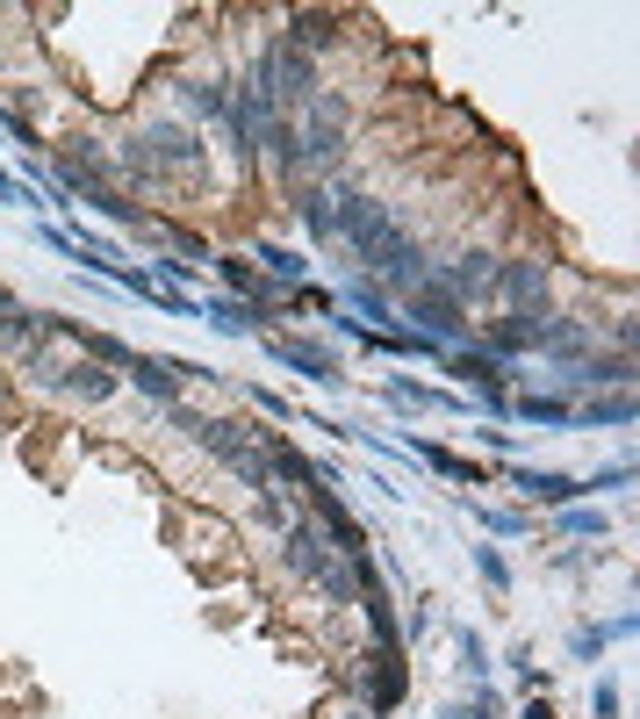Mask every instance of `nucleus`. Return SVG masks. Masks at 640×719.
Wrapping results in <instances>:
<instances>
[{
	"label": "nucleus",
	"instance_id": "b1692460",
	"mask_svg": "<svg viewBox=\"0 0 640 719\" xmlns=\"http://www.w3.org/2000/svg\"><path fill=\"white\" fill-rule=\"evenodd\" d=\"M626 482H633V461H619V468H597V475L583 482V497H590V490H626Z\"/></svg>",
	"mask_w": 640,
	"mask_h": 719
},
{
	"label": "nucleus",
	"instance_id": "423d86ee",
	"mask_svg": "<svg viewBox=\"0 0 640 719\" xmlns=\"http://www.w3.org/2000/svg\"><path fill=\"white\" fill-rule=\"evenodd\" d=\"M281 554H288V576H303V582H317L331 562H339V547L324 540V526H317V518H303V526L281 532Z\"/></svg>",
	"mask_w": 640,
	"mask_h": 719
},
{
	"label": "nucleus",
	"instance_id": "f3484780",
	"mask_svg": "<svg viewBox=\"0 0 640 719\" xmlns=\"http://www.w3.org/2000/svg\"><path fill=\"white\" fill-rule=\"evenodd\" d=\"M511 417H533V425H576V403H569V396H519Z\"/></svg>",
	"mask_w": 640,
	"mask_h": 719
},
{
	"label": "nucleus",
	"instance_id": "6e6552de",
	"mask_svg": "<svg viewBox=\"0 0 640 719\" xmlns=\"http://www.w3.org/2000/svg\"><path fill=\"white\" fill-rule=\"evenodd\" d=\"M266 353H274L281 367H295V375L324 381V389H331V381H346V375H339V353H324L317 339H266Z\"/></svg>",
	"mask_w": 640,
	"mask_h": 719
},
{
	"label": "nucleus",
	"instance_id": "2eb2a0df",
	"mask_svg": "<svg viewBox=\"0 0 640 719\" xmlns=\"http://www.w3.org/2000/svg\"><path fill=\"white\" fill-rule=\"evenodd\" d=\"M180 102H188L194 116L224 122V116H230V86H224V80H180Z\"/></svg>",
	"mask_w": 640,
	"mask_h": 719
},
{
	"label": "nucleus",
	"instance_id": "20e7f679",
	"mask_svg": "<svg viewBox=\"0 0 640 719\" xmlns=\"http://www.w3.org/2000/svg\"><path fill=\"white\" fill-rule=\"evenodd\" d=\"M266 80H274V108H303L317 94V58L295 51V44H266Z\"/></svg>",
	"mask_w": 640,
	"mask_h": 719
},
{
	"label": "nucleus",
	"instance_id": "bb28decb",
	"mask_svg": "<svg viewBox=\"0 0 640 719\" xmlns=\"http://www.w3.org/2000/svg\"><path fill=\"white\" fill-rule=\"evenodd\" d=\"M475 719H503V705H497V691L483 684V698H475Z\"/></svg>",
	"mask_w": 640,
	"mask_h": 719
},
{
	"label": "nucleus",
	"instance_id": "4be33fe9",
	"mask_svg": "<svg viewBox=\"0 0 640 719\" xmlns=\"http://www.w3.org/2000/svg\"><path fill=\"white\" fill-rule=\"evenodd\" d=\"M475 568H483L489 590H511V568H503V554H497V547H475Z\"/></svg>",
	"mask_w": 640,
	"mask_h": 719
},
{
	"label": "nucleus",
	"instance_id": "39448f33",
	"mask_svg": "<svg viewBox=\"0 0 640 719\" xmlns=\"http://www.w3.org/2000/svg\"><path fill=\"white\" fill-rule=\"evenodd\" d=\"M547 288H554V267H547V259H497V295L511 309H540V303H547Z\"/></svg>",
	"mask_w": 640,
	"mask_h": 719
},
{
	"label": "nucleus",
	"instance_id": "dca6fc26",
	"mask_svg": "<svg viewBox=\"0 0 640 719\" xmlns=\"http://www.w3.org/2000/svg\"><path fill=\"white\" fill-rule=\"evenodd\" d=\"M202 317H209L216 331H252V325H260V309L238 303V295H202Z\"/></svg>",
	"mask_w": 640,
	"mask_h": 719
},
{
	"label": "nucleus",
	"instance_id": "a878e982",
	"mask_svg": "<svg viewBox=\"0 0 640 719\" xmlns=\"http://www.w3.org/2000/svg\"><path fill=\"white\" fill-rule=\"evenodd\" d=\"M0 202H36V195H29V188H22L15 173H0Z\"/></svg>",
	"mask_w": 640,
	"mask_h": 719
},
{
	"label": "nucleus",
	"instance_id": "5701e85b",
	"mask_svg": "<svg viewBox=\"0 0 640 719\" xmlns=\"http://www.w3.org/2000/svg\"><path fill=\"white\" fill-rule=\"evenodd\" d=\"M475 518H483V526L497 532V540H511V532H525V518H519V511H489V504H475Z\"/></svg>",
	"mask_w": 640,
	"mask_h": 719
},
{
	"label": "nucleus",
	"instance_id": "f03ea898",
	"mask_svg": "<svg viewBox=\"0 0 640 719\" xmlns=\"http://www.w3.org/2000/svg\"><path fill=\"white\" fill-rule=\"evenodd\" d=\"M403 317L417 325V339H432V345H475V331H467V309L453 303L439 281H425V288L403 295Z\"/></svg>",
	"mask_w": 640,
	"mask_h": 719
},
{
	"label": "nucleus",
	"instance_id": "cd10ccee",
	"mask_svg": "<svg viewBox=\"0 0 640 719\" xmlns=\"http://www.w3.org/2000/svg\"><path fill=\"white\" fill-rule=\"evenodd\" d=\"M346 719H367V712H346Z\"/></svg>",
	"mask_w": 640,
	"mask_h": 719
},
{
	"label": "nucleus",
	"instance_id": "ddd939ff",
	"mask_svg": "<svg viewBox=\"0 0 640 719\" xmlns=\"http://www.w3.org/2000/svg\"><path fill=\"white\" fill-rule=\"evenodd\" d=\"M411 453L425 468H439V475H453V482H489L483 461H461V453H447V446H432V439H411Z\"/></svg>",
	"mask_w": 640,
	"mask_h": 719
},
{
	"label": "nucleus",
	"instance_id": "f257e3e1",
	"mask_svg": "<svg viewBox=\"0 0 640 719\" xmlns=\"http://www.w3.org/2000/svg\"><path fill=\"white\" fill-rule=\"evenodd\" d=\"M346 94H310L303 102V122H295V152H303V166H331V158L346 152Z\"/></svg>",
	"mask_w": 640,
	"mask_h": 719
},
{
	"label": "nucleus",
	"instance_id": "412c9836",
	"mask_svg": "<svg viewBox=\"0 0 640 719\" xmlns=\"http://www.w3.org/2000/svg\"><path fill=\"white\" fill-rule=\"evenodd\" d=\"M331 30H339V22H331V15H295L288 44H295V51H324V44H331Z\"/></svg>",
	"mask_w": 640,
	"mask_h": 719
},
{
	"label": "nucleus",
	"instance_id": "9d476101",
	"mask_svg": "<svg viewBox=\"0 0 640 719\" xmlns=\"http://www.w3.org/2000/svg\"><path fill=\"white\" fill-rule=\"evenodd\" d=\"M503 475L519 482L533 504H576V497H583V482H576V475H554V468H519V461H511Z\"/></svg>",
	"mask_w": 640,
	"mask_h": 719
},
{
	"label": "nucleus",
	"instance_id": "1a4fd4ad",
	"mask_svg": "<svg viewBox=\"0 0 640 719\" xmlns=\"http://www.w3.org/2000/svg\"><path fill=\"white\" fill-rule=\"evenodd\" d=\"M122 375H130V389H144V396H152V403H166V411H174V403H180V367H174V360L130 353V367H122Z\"/></svg>",
	"mask_w": 640,
	"mask_h": 719
},
{
	"label": "nucleus",
	"instance_id": "393cba45",
	"mask_svg": "<svg viewBox=\"0 0 640 719\" xmlns=\"http://www.w3.org/2000/svg\"><path fill=\"white\" fill-rule=\"evenodd\" d=\"M561 532H605V511H569V518H561Z\"/></svg>",
	"mask_w": 640,
	"mask_h": 719
},
{
	"label": "nucleus",
	"instance_id": "0eeeda50",
	"mask_svg": "<svg viewBox=\"0 0 640 719\" xmlns=\"http://www.w3.org/2000/svg\"><path fill=\"white\" fill-rule=\"evenodd\" d=\"M439 288H447L453 303H489V295H497V259H489V252H461L453 267H439Z\"/></svg>",
	"mask_w": 640,
	"mask_h": 719
},
{
	"label": "nucleus",
	"instance_id": "9b49d317",
	"mask_svg": "<svg viewBox=\"0 0 640 719\" xmlns=\"http://www.w3.org/2000/svg\"><path fill=\"white\" fill-rule=\"evenodd\" d=\"M295 216H303V231H310L317 245L339 238V209H331V188H295Z\"/></svg>",
	"mask_w": 640,
	"mask_h": 719
},
{
	"label": "nucleus",
	"instance_id": "4468645a",
	"mask_svg": "<svg viewBox=\"0 0 640 719\" xmlns=\"http://www.w3.org/2000/svg\"><path fill=\"white\" fill-rule=\"evenodd\" d=\"M576 425H633V389H612V396L576 403Z\"/></svg>",
	"mask_w": 640,
	"mask_h": 719
},
{
	"label": "nucleus",
	"instance_id": "6ab92c4d",
	"mask_svg": "<svg viewBox=\"0 0 640 719\" xmlns=\"http://www.w3.org/2000/svg\"><path fill=\"white\" fill-rule=\"evenodd\" d=\"M389 403H403V411H453V396L425 389V381H389Z\"/></svg>",
	"mask_w": 640,
	"mask_h": 719
},
{
	"label": "nucleus",
	"instance_id": "f8f14e48",
	"mask_svg": "<svg viewBox=\"0 0 640 719\" xmlns=\"http://www.w3.org/2000/svg\"><path fill=\"white\" fill-rule=\"evenodd\" d=\"M540 353L583 360V353H590V325H576V317H540Z\"/></svg>",
	"mask_w": 640,
	"mask_h": 719
},
{
	"label": "nucleus",
	"instance_id": "a211bd4d",
	"mask_svg": "<svg viewBox=\"0 0 640 719\" xmlns=\"http://www.w3.org/2000/svg\"><path fill=\"white\" fill-rule=\"evenodd\" d=\"M346 303H353V309H367L375 325H396V295H389V288H375V281H360V274L346 281Z\"/></svg>",
	"mask_w": 640,
	"mask_h": 719
},
{
	"label": "nucleus",
	"instance_id": "7ed1b4c3",
	"mask_svg": "<svg viewBox=\"0 0 640 719\" xmlns=\"http://www.w3.org/2000/svg\"><path fill=\"white\" fill-rule=\"evenodd\" d=\"M353 691L367 698V712H396L403 691H411V669H403V648H367L360 669H353Z\"/></svg>",
	"mask_w": 640,
	"mask_h": 719
},
{
	"label": "nucleus",
	"instance_id": "aec40b11",
	"mask_svg": "<svg viewBox=\"0 0 640 719\" xmlns=\"http://www.w3.org/2000/svg\"><path fill=\"white\" fill-rule=\"evenodd\" d=\"M260 267L274 281H288V288H303V274H310V259H303V252H281V245H260Z\"/></svg>",
	"mask_w": 640,
	"mask_h": 719
}]
</instances>
